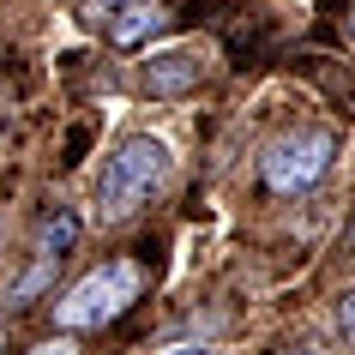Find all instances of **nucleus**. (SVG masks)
I'll use <instances>...</instances> for the list:
<instances>
[{"instance_id":"f257e3e1","label":"nucleus","mask_w":355,"mask_h":355,"mask_svg":"<svg viewBox=\"0 0 355 355\" xmlns=\"http://www.w3.org/2000/svg\"><path fill=\"white\" fill-rule=\"evenodd\" d=\"M168 168H175V157H168L163 139H150V132L121 139V145L109 150L103 175H96V217H103V223H127V217H139V211L163 193Z\"/></svg>"},{"instance_id":"f03ea898","label":"nucleus","mask_w":355,"mask_h":355,"mask_svg":"<svg viewBox=\"0 0 355 355\" xmlns=\"http://www.w3.org/2000/svg\"><path fill=\"white\" fill-rule=\"evenodd\" d=\"M139 295H145V265L139 259H109V265H96V271H85L73 289H60L55 325L60 331H103Z\"/></svg>"},{"instance_id":"7ed1b4c3","label":"nucleus","mask_w":355,"mask_h":355,"mask_svg":"<svg viewBox=\"0 0 355 355\" xmlns=\"http://www.w3.org/2000/svg\"><path fill=\"white\" fill-rule=\"evenodd\" d=\"M337 150H343V132L337 127H295L271 139L259 150V187L271 199H301V193H313L325 175H331Z\"/></svg>"},{"instance_id":"20e7f679","label":"nucleus","mask_w":355,"mask_h":355,"mask_svg":"<svg viewBox=\"0 0 355 355\" xmlns=\"http://www.w3.org/2000/svg\"><path fill=\"white\" fill-rule=\"evenodd\" d=\"M199 73H205V60L193 55V49H157V55H145V67H139V85H145V96H157V103H175V96L199 91Z\"/></svg>"},{"instance_id":"39448f33","label":"nucleus","mask_w":355,"mask_h":355,"mask_svg":"<svg viewBox=\"0 0 355 355\" xmlns=\"http://www.w3.org/2000/svg\"><path fill=\"white\" fill-rule=\"evenodd\" d=\"M78 235H85V223H78L73 205H49L37 223V241H31V253H42V259H67L78 247Z\"/></svg>"},{"instance_id":"423d86ee","label":"nucleus","mask_w":355,"mask_h":355,"mask_svg":"<svg viewBox=\"0 0 355 355\" xmlns=\"http://www.w3.org/2000/svg\"><path fill=\"white\" fill-rule=\"evenodd\" d=\"M157 24H163V12H157V6H145V0H132L127 12L109 24V42H114V49H139V42H145Z\"/></svg>"},{"instance_id":"0eeeda50","label":"nucleus","mask_w":355,"mask_h":355,"mask_svg":"<svg viewBox=\"0 0 355 355\" xmlns=\"http://www.w3.org/2000/svg\"><path fill=\"white\" fill-rule=\"evenodd\" d=\"M55 271H60V259H42V253H37V259H31V271L6 289V307H31L42 289H55Z\"/></svg>"},{"instance_id":"6e6552de","label":"nucleus","mask_w":355,"mask_h":355,"mask_svg":"<svg viewBox=\"0 0 355 355\" xmlns=\"http://www.w3.org/2000/svg\"><path fill=\"white\" fill-rule=\"evenodd\" d=\"M127 6H132V0H91V6H85V24H114Z\"/></svg>"},{"instance_id":"1a4fd4ad","label":"nucleus","mask_w":355,"mask_h":355,"mask_svg":"<svg viewBox=\"0 0 355 355\" xmlns=\"http://www.w3.org/2000/svg\"><path fill=\"white\" fill-rule=\"evenodd\" d=\"M337 331H343V343L355 349V289H343V295H337Z\"/></svg>"},{"instance_id":"9d476101","label":"nucleus","mask_w":355,"mask_h":355,"mask_svg":"<svg viewBox=\"0 0 355 355\" xmlns=\"http://www.w3.org/2000/svg\"><path fill=\"white\" fill-rule=\"evenodd\" d=\"M24 355H78V349H73V331H60L49 343H37V349H24Z\"/></svg>"},{"instance_id":"9b49d317","label":"nucleus","mask_w":355,"mask_h":355,"mask_svg":"<svg viewBox=\"0 0 355 355\" xmlns=\"http://www.w3.org/2000/svg\"><path fill=\"white\" fill-rule=\"evenodd\" d=\"M85 145H91V132H85V127L67 132V163H78V157H85Z\"/></svg>"},{"instance_id":"f8f14e48","label":"nucleus","mask_w":355,"mask_h":355,"mask_svg":"<svg viewBox=\"0 0 355 355\" xmlns=\"http://www.w3.org/2000/svg\"><path fill=\"white\" fill-rule=\"evenodd\" d=\"M163 355H217V349H211V343H199V337H187V343H168Z\"/></svg>"},{"instance_id":"ddd939ff","label":"nucleus","mask_w":355,"mask_h":355,"mask_svg":"<svg viewBox=\"0 0 355 355\" xmlns=\"http://www.w3.org/2000/svg\"><path fill=\"white\" fill-rule=\"evenodd\" d=\"M277 355H319V343H289V349H277Z\"/></svg>"},{"instance_id":"4468645a","label":"nucleus","mask_w":355,"mask_h":355,"mask_svg":"<svg viewBox=\"0 0 355 355\" xmlns=\"http://www.w3.org/2000/svg\"><path fill=\"white\" fill-rule=\"evenodd\" d=\"M343 247H349V259H355V223H349V235H343Z\"/></svg>"},{"instance_id":"2eb2a0df","label":"nucleus","mask_w":355,"mask_h":355,"mask_svg":"<svg viewBox=\"0 0 355 355\" xmlns=\"http://www.w3.org/2000/svg\"><path fill=\"white\" fill-rule=\"evenodd\" d=\"M349 42H355V12H349Z\"/></svg>"}]
</instances>
